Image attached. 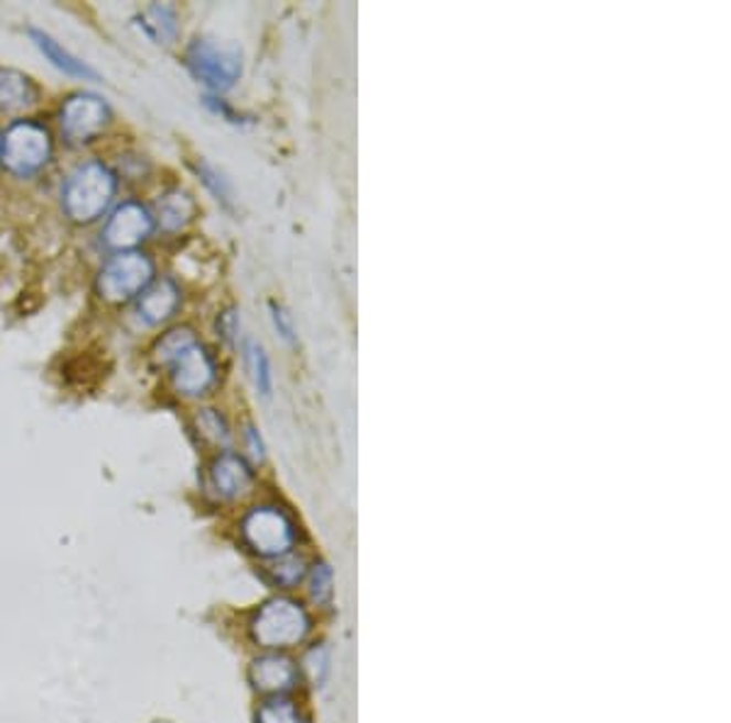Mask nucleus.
<instances>
[{"label":"nucleus","mask_w":731,"mask_h":723,"mask_svg":"<svg viewBox=\"0 0 731 723\" xmlns=\"http://www.w3.org/2000/svg\"><path fill=\"white\" fill-rule=\"evenodd\" d=\"M310 634V614L303 604L288 597L266 602L251 619V638L261 648L283 650L303 644Z\"/></svg>","instance_id":"f03ea898"},{"label":"nucleus","mask_w":731,"mask_h":723,"mask_svg":"<svg viewBox=\"0 0 731 723\" xmlns=\"http://www.w3.org/2000/svg\"><path fill=\"white\" fill-rule=\"evenodd\" d=\"M40 98L37 86L15 72V68H0V112H20L32 108Z\"/></svg>","instance_id":"4468645a"},{"label":"nucleus","mask_w":731,"mask_h":723,"mask_svg":"<svg viewBox=\"0 0 731 723\" xmlns=\"http://www.w3.org/2000/svg\"><path fill=\"white\" fill-rule=\"evenodd\" d=\"M195 173H198L205 188L211 191L219 203H223L225 207H232V185L223 176V173H219L215 166H211V163H207L205 159L195 161Z\"/></svg>","instance_id":"412c9836"},{"label":"nucleus","mask_w":731,"mask_h":723,"mask_svg":"<svg viewBox=\"0 0 731 723\" xmlns=\"http://www.w3.org/2000/svg\"><path fill=\"white\" fill-rule=\"evenodd\" d=\"M171 380L185 398H201V395L211 392L217 382V364L207 348L195 342L189 348L171 360Z\"/></svg>","instance_id":"0eeeda50"},{"label":"nucleus","mask_w":731,"mask_h":723,"mask_svg":"<svg viewBox=\"0 0 731 723\" xmlns=\"http://www.w3.org/2000/svg\"><path fill=\"white\" fill-rule=\"evenodd\" d=\"M303 723H308V721H303Z\"/></svg>","instance_id":"cd10ccee"},{"label":"nucleus","mask_w":731,"mask_h":723,"mask_svg":"<svg viewBox=\"0 0 731 723\" xmlns=\"http://www.w3.org/2000/svg\"><path fill=\"white\" fill-rule=\"evenodd\" d=\"M154 281V263L139 251H120L103 266L98 276V293L108 302H127Z\"/></svg>","instance_id":"423d86ee"},{"label":"nucleus","mask_w":731,"mask_h":723,"mask_svg":"<svg viewBox=\"0 0 731 723\" xmlns=\"http://www.w3.org/2000/svg\"><path fill=\"white\" fill-rule=\"evenodd\" d=\"M115 188H118V181H115V173L106 163H80L62 188V205L66 217L78 222V225H88V222L98 219L112 203Z\"/></svg>","instance_id":"f257e3e1"},{"label":"nucleus","mask_w":731,"mask_h":723,"mask_svg":"<svg viewBox=\"0 0 731 723\" xmlns=\"http://www.w3.org/2000/svg\"><path fill=\"white\" fill-rule=\"evenodd\" d=\"M137 25L149 40L159 44H171L179 37V15L173 6H149L144 13L139 15Z\"/></svg>","instance_id":"dca6fc26"},{"label":"nucleus","mask_w":731,"mask_h":723,"mask_svg":"<svg viewBox=\"0 0 731 723\" xmlns=\"http://www.w3.org/2000/svg\"><path fill=\"white\" fill-rule=\"evenodd\" d=\"M179 305H181V288L176 285V281H171V278H161V281H154L144 290L142 298H139L137 314L144 324L157 326L161 322L171 320L173 314H176Z\"/></svg>","instance_id":"f8f14e48"},{"label":"nucleus","mask_w":731,"mask_h":723,"mask_svg":"<svg viewBox=\"0 0 731 723\" xmlns=\"http://www.w3.org/2000/svg\"><path fill=\"white\" fill-rule=\"evenodd\" d=\"M185 68L198 84L215 93H225L241 78V52L237 46L217 44L215 40H195L185 50Z\"/></svg>","instance_id":"7ed1b4c3"},{"label":"nucleus","mask_w":731,"mask_h":723,"mask_svg":"<svg viewBox=\"0 0 731 723\" xmlns=\"http://www.w3.org/2000/svg\"><path fill=\"white\" fill-rule=\"evenodd\" d=\"M271 320H273L276 332L281 334V339L288 342V344H295L293 320H290V314L281 305H278V302H271Z\"/></svg>","instance_id":"a878e982"},{"label":"nucleus","mask_w":731,"mask_h":723,"mask_svg":"<svg viewBox=\"0 0 731 723\" xmlns=\"http://www.w3.org/2000/svg\"><path fill=\"white\" fill-rule=\"evenodd\" d=\"M211 485L223 499H239L251 489L254 473L249 463L237 453H219L211 465Z\"/></svg>","instance_id":"9b49d317"},{"label":"nucleus","mask_w":731,"mask_h":723,"mask_svg":"<svg viewBox=\"0 0 731 723\" xmlns=\"http://www.w3.org/2000/svg\"><path fill=\"white\" fill-rule=\"evenodd\" d=\"M298 678V665L286 656H278V652L257 658L249 668V680L254 690L271 697H283L290 690H295Z\"/></svg>","instance_id":"9d476101"},{"label":"nucleus","mask_w":731,"mask_h":723,"mask_svg":"<svg viewBox=\"0 0 731 723\" xmlns=\"http://www.w3.org/2000/svg\"><path fill=\"white\" fill-rule=\"evenodd\" d=\"M334 594V575L330 565H315L310 573V597L312 602H318L320 606H327L332 602Z\"/></svg>","instance_id":"5701e85b"},{"label":"nucleus","mask_w":731,"mask_h":723,"mask_svg":"<svg viewBox=\"0 0 731 723\" xmlns=\"http://www.w3.org/2000/svg\"><path fill=\"white\" fill-rule=\"evenodd\" d=\"M0 157H3L6 169L15 173V176H34V173L46 166V161L52 157V137L42 125L20 120L8 127L3 147H0Z\"/></svg>","instance_id":"39448f33"},{"label":"nucleus","mask_w":731,"mask_h":723,"mask_svg":"<svg viewBox=\"0 0 731 723\" xmlns=\"http://www.w3.org/2000/svg\"><path fill=\"white\" fill-rule=\"evenodd\" d=\"M195 213H198V205H195L193 197L181 188H173L157 201L154 217L164 231H181L183 227L191 225Z\"/></svg>","instance_id":"2eb2a0df"},{"label":"nucleus","mask_w":731,"mask_h":723,"mask_svg":"<svg viewBox=\"0 0 731 723\" xmlns=\"http://www.w3.org/2000/svg\"><path fill=\"white\" fill-rule=\"evenodd\" d=\"M30 32V40L34 42V46L50 60L60 72H64L66 76H74V78H84V80H98V72L96 68H90L86 62H80L78 56H74L68 50L56 42L50 34L42 32V30H28Z\"/></svg>","instance_id":"ddd939ff"},{"label":"nucleus","mask_w":731,"mask_h":723,"mask_svg":"<svg viewBox=\"0 0 731 723\" xmlns=\"http://www.w3.org/2000/svg\"><path fill=\"white\" fill-rule=\"evenodd\" d=\"M269 575L281 587H295L300 580L305 578V563L303 558H298L293 553H286L281 558H273V563L269 565Z\"/></svg>","instance_id":"aec40b11"},{"label":"nucleus","mask_w":731,"mask_h":723,"mask_svg":"<svg viewBox=\"0 0 731 723\" xmlns=\"http://www.w3.org/2000/svg\"><path fill=\"white\" fill-rule=\"evenodd\" d=\"M244 441H247V449L251 453V458L257 463H261L266 453H264V441L259 436V431L254 429L251 424H247V429H244Z\"/></svg>","instance_id":"bb28decb"},{"label":"nucleus","mask_w":731,"mask_h":723,"mask_svg":"<svg viewBox=\"0 0 731 723\" xmlns=\"http://www.w3.org/2000/svg\"><path fill=\"white\" fill-rule=\"evenodd\" d=\"M257 723H300L298 709L286 697H273L257 711Z\"/></svg>","instance_id":"4be33fe9"},{"label":"nucleus","mask_w":731,"mask_h":723,"mask_svg":"<svg viewBox=\"0 0 731 723\" xmlns=\"http://www.w3.org/2000/svg\"><path fill=\"white\" fill-rule=\"evenodd\" d=\"M303 670L308 675V680L315 684V687H322V682L327 680V672H330V652L324 646H315V648H310L305 652V658H303Z\"/></svg>","instance_id":"b1692460"},{"label":"nucleus","mask_w":731,"mask_h":723,"mask_svg":"<svg viewBox=\"0 0 731 723\" xmlns=\"http://www.w3.org/2000/svg\"><path fill=\"white\" fill-rule=\"evenodd\" d=\"M241 330V320H239V310L237 307H227L223 314L217 317V334L223 336L227 344H235Z\"/></svg>","instance_id":"393cba45"},{"label":"nucleus","mask_w":731,"mask_h":723,"mask_svg":"<svg viewBox=\"0 0 731 723\" xmlns=\"http://www.w3.org/2000/svg\"><path fill=\"white\" fill-rule=\"evenodd\" d=\"M110 122L108 102L93 96V93H78L68 98L62 108V134L68 142H88V139L103 132Z\"/></svg>","instance_id":"6e6552de"},{"label":"nucleus","mask_w":731,"mask_h":723,"mask_svg":"<svg viewBox=\"0 0 731 723\" xmlns=\"http://www.w3.org/2000/svg\"><path fill=\"white\" fill-rule=\"evenodd\" d=\"M198 339H195V334L191 326H176V330H171L166 332L164 336H161V339L157 342V348H154V356L159 364H164L169 366L173 358H176L183 348H189L191 344H195Z\"/></svg>","instance_id":"6ab92c4d"},{"label":"nucleus","mask_w":731,"mask_h":723,"mask_svg":"<svg viewBox=\"0 0 731 723\" xmlns=\"http://www.w3.org/2000/svg\"><path fill=\"white\" fill-rule=\"evenodd\" d=\"M244 364H247L249 378L261 398H271L273 373H271V360H269V356H266L264 346L251 339L244 342Z\"/></svg>","instance_id":"f3484780"},{"label":"nucleus","mask_w":731,"mask_h":723,"mask_svg":"<svg viewBox=\"0 0 731 723\" xmlns=\"http://www.w3.org/2000/svg\"><path fill=\"white\" fill-rule=\"evenodd\" d=\"M195 427H198V434L207 443H213V446H223V449L229 446V439H232L229 427L225 422V417L217 410H211V407H207V410H201L198 414H195Z\"/></svg>","instance_id":"a211bd4d"},{"label":"nucleus","mask_w":731,"mask_h":723,"mask_svg":"<svg viewBox=\"0 0 731 723\" xmlns=\"http://www.w3.org/2000/svg\"><path fill=\"white\" fill-rule=\"evenodd\" d=\"M241 539L259 558H281L295 546V524L281 507H254L241 519Z\"/></svg>","instance_id":"20e7f679"},{"label":"nucleus","mask_w":731,"mask_h":723,"mask_svg":"<svg viewBox=\"0 0 731 723\" xmlns=\"http://www.w3.org/2000/svg\"><path fill=\"white\" fill-rule=\"evenodd\" d=\"M154 229V215L139 203H122L110 215L106 229H103V241L110 249L132 251L139 241H144Z\"/></svg>","instance_id":"1a4fd4ad"}]
</instances>
